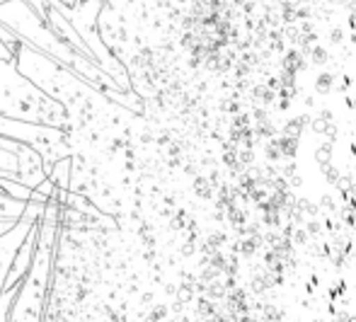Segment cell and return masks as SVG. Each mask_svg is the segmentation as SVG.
I'll return each mask as SVG.
<instances>
[{"label": "cell", "instance_id": "obj_12", "mask_svg": "<svg viewBox=\"0 0 356 322\" xmlns=\"http://www.w3.org/2000/svg\"><path fill=\"white\" fill-rule=\"evenodd\" d=\"M61 3H66V5H78L80 0H61Z\"/></svg>", "mask_w": 356, "mask_h": 322}, {"label": "cell", "instance_id": "obj_3", "mask_svg": "<svg viewBox=\"0 0 356 322\" xmlns=\"http://www.w3.org/2000/svg\"><path fill=\"white\" fill-rule=\"evenodd\" d=\"M17 160H19V175L17 182L27 184V187L37 189L44 179H49L47 168H44V155L39 150H34L32 145H19L17 150Z\"/></svg>", "mask_w": 356, "mask_h": 322}, {"label": "cell", "instance_id": "obj_14", "mask_svg": "<svg viewBox=\"0 0 356 322\" xmlns=\"http://www.w3.org/2000/svg\"><path fill=\"white\" fill-rule=\"evenodd\" d=\"M0 293H3V289H0Z\"/></svg>", "mask_w": 356, "mask_h": 322}, {"label": "cell", "instance_id": "obj_8", "mask_svg": "<svg viewBox=\"0 0 356 322\" xmlns=\"http://www.w3.org/2000/svg\"><path fill=\"white\" fill-rule=\"evenodd\" d=\"M17 175H19L17 153H13V150H8V148H3V145H0V177L17 179Z\"/></svg>", "mask_w": 356, "mask_h": 322}, {"label": "cell", "instance_id": "obj_13", "mask_svg": "<svg viewBox=\"0 0 356 322\" xmlns=\"http://www.w3.org/2000/svg\"><path fill=\"white\" fill-rule=\"evenodd\" d=\"M5 3H8V0H0V5H5Z\"/></svg>", "mask_w": 356, "mask_h": 322}, {"label": "cell", "instance_id": "obj_7", "mask_svg": "<svg viewBox=\"0 0 356 322\" xmlns=\"http://www.w3.org/2000/svg\"><path fill=\"white\" fill-rule=\"evenodd\" d=\"M0 189L17 201H29L32 199V192H34L32 187H27V184L17 182V179H10V177H0Z\"/></svg>", "mask_w": 356, "mask_h": 322}, {"label": "cell", "instance_id": "obj_5", "mask_svg": "<svg viewBox=\"0 0 356 322\" xmlns=\"http://www.w3.org/2000/svg\"><path fill=\"white\" fill-rule=\"evenodd\" d=\"M71 177H73V155L56 160L51 172H49V179H51L58 189H63V192H71Z\"/></svg>", "mask_w": 356, "mask_h": 322}, {"label": "cell", "instance_id": "obj_2", "mask_svg": "<svg viewBox=\"0 0 356 322\" xmlns=\"http://www.w3.org/2000/svg\"><path fill=\"white\" fill-rule=\"evenodd\" d=\"M0 136L17 140V143L32 145L34 150L44 155V168L47 175L51 172L54 163L61 158L73 155L71 143H68V131L58 127H47V124L37 122H22V119L3 117L0 114Z\"/></svg>", "mask_w": 356, "mask_h": 322}, {"label": "cell", "instance_id": "obj_10", "mask_svg": "<svg viewBox=\"0 0 356 322\" xmlns=\"http://www.w3.org/2000/svg\"><path fill=\"white\" fill-rule=\"evenodd\" d=\"M0 39H3V44L10 49L13 54H17L19 51V47H22V39L17 37V34L13 32V29L8 27V24H3L0 22Z\"/></svg>", "mask_w": 356, "mask_h": 322}, {"label": "cell", "instance_id": "obj_4", "mask_svg": "<svg viewBox=\"0 0 356 322\" xmlns=\"http://www.w3.org/2000/svg\"><path fill=\"white\" fill-rule=\"evenodd\" d=\"M37 243H39V223L34 225L32 230H29L27 240H24L22 248H19L17 257H15L13 266H10L8 279H5V284H3V291H5V289H15V286L22 284V279L27 276V271L32 269L34 252H37Z\"/></svg>", "mask_w": 356, "mask_h": 322}, {"label": "cell", "instance_id": "obj_6", "mask_svg": "<svg viewBox=\"0 0 356 322\" xmlns=\"http://www.w3.org/2000/svg\"><path fill=\"white\" fill-rule=\"evenodd\" d=\"M27 209V201H17L13 196H8L0 189V218H13V220H19Z\"/></svg>", "mask_w": 356, "mask_h": 322}, {"label": "cell", "instance_id": "obj_11", "mask_svg": "<svg viewBox=\"0 0 356 322\" xmlns=\"http://www.w3.org/2000/svg\"><path fill=\"white\" fill-rule=\"evenodd\" d=\"M0 58H5V61H15V54L10 51L8 47H5L3 39H0Z\"/></svg>", "mask_w": 356, "mask_h": 322}, {"label": "cell", "instance_id": "obj_1", "mask_svg": "<svg viewBox=\"0 0 356 322\" xmlns=\"http://www.w3.org/2000/svg\"><path fill=\"white\" fill-rule=\"evenodd\" d=\"M0 114L3 117L37 122L47 127L71 129L68 109L58 99L49 97L42 88L32 83L15 61L0 58Z\"/></svg>", "mask_w": 356, "mask_h": 322}, {"label": "cell", "instance_id": "obj_9", "mask_svg": "<svg viewBox=\"0 0 356 322\" xmlns=\"http://www.w3.org/2000/svg\"><path fill=\"white\" fill-rule=\"evenodd\" d=\"M56 194H58V187L51 182V179H44L42 184H39L37 189L32 192V199L29 201H39V204H49L51 199H56Z\"/></svg>", "mask_w": 356, "mask_h": 322}]
</instances>
